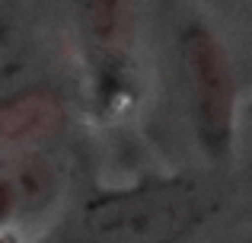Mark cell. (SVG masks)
<instances>
[{"mask_svg": "<svg viewBox=\"0 0 252 243\" xmlns=\"http://www.w3.org/2000/svg\"><path fill=\"white\" fill-rule=\"evenodd\" d=\"M220 205L223 186L211 173L150 176L86 199L64 243H179L208 224Z\"/></svg>", "mask_w": 252, "mask_h": 243, "instance_id": "obj_1", "label": "cell"}, {"mask_svg": "<svg viewBox=\"0 0 252 243\" xmlns=\"http://www.w3.org/2000/svg\"><path fill=\"white\" fill-rule=\"evenodd\" d=\"M176 55L195 141L208 160L223 163L233 154L236 135V87L230 58L214 29L201 19H191L179 29Z\"/></svg>", "mask_w": 252, "mask_h": 243, "instance_id": "obj_2", "label": "cell"}, {"mask_svg": "<svg viewBox=\"0 0 252 243\" xmlns=\"http://www.w3.org/2000/svg\"><path fill=\"white\" fill-rule=\"evenodd\" d=\"M93 109L102 119H122L137 103V70L131 51V0H74Z\"/></svg>", "mask_w": 252, "mask_h": 243, "instance_id": "obj_3", "label": "cell"}, {"mask_svg": "<svg viewBox=\"0 0 252 243\" xmlns=\"http://www.w3.org/2000/svg\"><path fill=\"white\" fill-rule=\"evenodd\" d=\"M70 119L67 96L55 83H19L0 93V154L48 147Z\"/></svg>", "mask_w": 252, "mask_h": 243, "instance_id": "obj_4", "label": "cell"}, {"mask_svg": "<svg viewBox=\"0 0 252 243\" xmlns=\"http://www.w3.org/2000/svg\"><path fill=\"white\" fill-rule=\"evenodd\" d=\"M32 64V48L10 23H0V93L19 87L23 74Z\"/></svg>", "mask_w": 252, "mask_h": 243, "instance_id": "obj_5", "label": "cell"}, {"mask_svg": "<svg viewBox=\"0 0 252 243\" xmlns=\"http://www.w3.org/2000/svg\"><path fill=\"white\" fill-rule=\"evenodd\" d=\"M13 224H19V199L6 170L0 167V231H10Z\"/></svg>", "mask_w": 252, "mask_h": 243, "instance_id": "obj_6", "label": "cell"}, {"mask_svg": "<svg viewBox=\"0 0 252 243\" xmlns=\"http://www.w3.org/2000/svg\"><path fill=\"white\" fill-rule=\"evenodd\" d=\"M0 243H19V237L10 234V231H0Z\"/></svg>", "mask_w": 252, "mask_h": 243, "instance_id": "obj_7", "label": "cell"}]
</instances>
